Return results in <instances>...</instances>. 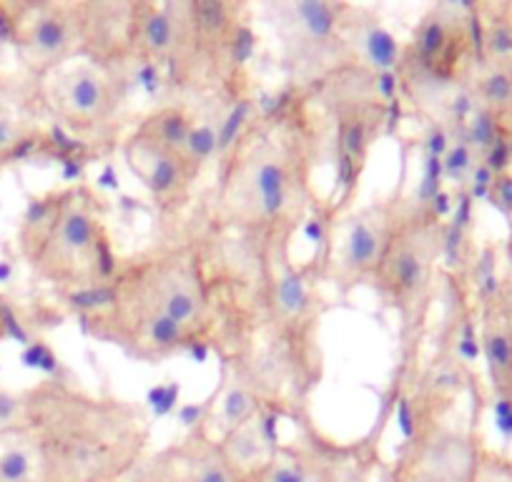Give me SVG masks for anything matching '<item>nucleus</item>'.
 <instances>
[{"label": "nucleus", "instance_id": "nucleus-1", "mask_svg": "<svg viewBox=\"0 0 512 482\" xmlns=\"http://www.w3.org/2000/svg\"><path fill=\"white\" fill-rule=\"evenodd\" d=\"M322 124L312 91L294 88L221 146L216 184L201 216L221 229L264 241H294L317 206L314 171Z\"/></svg>", "mask_w": 512, "mask_h": 482}, {"label": "nucleus", "instance_id": "nucleus-2", "mask_svg": "<svg viewBox=\"0 0 512 482\" xmlns=\"http://www.w3.org/2000/svg\"><path fill=\"white\" fill-rule=\"evenodd\" d=\"M68 304L91 337L144 365L214 342L209 289L186 234L118 259L101 289Z\"/></svg>", "mask_w": 512, "mask_h": 482}, {"label": "nucleus", "instance_id": "nucleus-3", "mask_svg": "<svg viewBox=\"0 0 512 482\" xmlns=\"http://www.w3.org/2000/svg\"><path fill=\"white\" fill-rule=\"evenodd\" d=\"M0 430L26 447L33 482H128L151 442L149 412L139 402L61 380L11 395Z\"/></svg>", "mask_w": 512, "mask_h": 482}, {"label": "nucleus", "instance_id": "nucleus-4", "mask_svg": "<svg viewBox=\"0 0 512 482\" xmlns=\"http://www.w3.org/2000/svg\"><path fill=\"white\" fill-rule=\"evenodd\" d=\"M249 21L246 3H141L134 61L161 68L181 91L234 98L246 81Z\"/></svg>", "mask_w": 512, "mask_h": 482}, {"label": "nucleus", "instance_id": "nucleus-5", "mask_svg": "<svg viewBox=\"0 0 512 482\" xmlns=\"http://www.w3.org/2000/svg\"><path fill=\"white\" fill-rule=\"evenodd\" d=\"M16 244L33 277L66 302L101 289L121 259L113 249L106 201L86 181L33 196L18 224Z\"/></svg>", "mask_w": 512, "mask_h": 482}, {"label": "nucleus", "instance_id": "nucleus-6", "mask_svg": "<svg viewBox=\"0 0 512 482\" xmlns=\"http://www.w3.org/2000/svg\"><path fill=\"white\" fill-rule=\"evenodd\" d=\"M447 221L432 201H402L395 229L374 269L372 289L397 314L402 337L420 339L437 292Z\"/></svg>", "mask_w": 512, "mask_h": 482}, {"label": "nucleus", "instance_id": "nucleus-7", "mask_svg": "<svg viewBox=\"0 0 512 482\" xmlns=\"http://www.w3.org/2000/svg\"><path fill=\"white\" fill-rule=\"evenodd\" d=\"M384 76L362 66H344L324 78L312 91V98L327 111L334 129V199L329 201L327 216L352 209L359 194V181L367 169L374 144L390 121V101L382 88Z\"/></svg>", "mask_w": 512, "mask_h": 482}, {"label": "nucleus", "instance_id": "nucleus-8", "mask_svg": "<svg viewBox=\"0 0 512 482\" xmlns=\"http://www.w3.org/2000/svg\"><path fill=\"white\" fill-rule=\"evenodd\" d=\"M359 6L349 3H267L264 16L277 36L282 66L294 88L314 91L324 78L354 61V23Z\"/></svg>", "mask_w": 512, "mask_h": 482}, {"label": "nucleus", "instance_id": "nucleus-9", "mask_svg": "<svg viewBox=\"0 0 512 482\" xmlns=\"http://www.w3.org/2000/svg\"><path fill=\"white\" fill-rule=\"evenodd\" d=\"M0 31L33 81L83 58L78 3H0Z\"/></svg>", "mask_w": 512, "mask_h": 482}, {"label": "nucleus", "instance_id": "nucleus-10", "mask_svg": "<svg viewBox=\"0 0 512 482\" xmlns=\"http://www.w3.org/2000/svg\"><path fill=\"white\" fill-rule=\"evenodd\" d=\"M36 88L41 108L81 136L106 134L126 106L123 73L83 58L36 81Z\"/></svg>", "mask_w": 512, "mask_h": 482}, {"label": "nucleus", "instance_id": "nucleus-11", "mask_svg": "<svg viewBox=\"0 0 512 482\" xmlns=\"http://www.w3.org/2000/svg\"><path fill=\"white\" fill-rule=\"evenodd\" d=\"M402 201V196H387L372 204L352 206L329 221L332 234L324 247V257L317 262L322 282H329L342 294L369 284L395 229Z\"/></svg>", "mask_w": 512, "mask_h": 482}, {"label": "nucleus", "instance_id": "nucleus-12", "mask_svg": "<svg viewBox=\"0 0 512 482\" xmlns=\"http://www.w3.org/2000/svg\"><path fill=\"white\" fill-rule=\"evenodd\" d=\"M482 445L475 427L432 422L410 430L400 455L384 470L387 482H470Z\"/></svg>", "mask_w": 512, "mask_h": 482}, {"label": "nucleus", "instance_id": "nucleus-13", "mask_svg": "<svg viewBox=\"0 0 512 482\" xmlns=\"http://www.w3.org/2000/svg\"><path fill=\"white\" fill-rule=\"evenodd\" d=\"M123 159L164 214H181L191 204L196 181L209 166L194 151L164 139L141 121L123 141Z\"/></svg>", "mask_w": 512, "mask_h": 482}, {"label": "nucleus", "instance_id": "nucleus-14", "mask_svg": "<svg viewBox=\"0 0 512 482\" xmlns=\"http://www.w3.org/2000/svg\"><path fill=\"white\" fill-rule=\"evenodd\" d=\"M344 447L322 435L312 420L299 422V435L277 442L272 460L254 482H337Z\"/></svg>", "mask_w": 512, "mask_h": 482}, {"label": "nucleus", "instance_id": "nucleus-15", "mask_svg": "<svg viewBox=\"0 0 512 482\" xmlns=\"http://www.w3.org/2000/svg\"><path fill=\"white\" fill-rule=\"evenodd\" d=\"M83 61L123 71L134 61L141 3H78Z\"/></svg>", "mask_w": 512, "mask_h": 482}, {"label": "nucleus", "instance_id": "nucleus-16", "mask_svg": "<svg viewBox=\"0 0 512 482\" xmlns=\"http://www.w3.org/2000/svg\"><path fill=\"white\" fill-rule=\"evenodd\" d=\"M156 460L171 482H254L231 465L219 442L206 435L199 425L186 432L174 445L156 452Z\"/></svg>", "mask_w": 512, "mask_h": 482}, {"label": "nucleus", "instance_id": "nucleus-17", "mask_svg": "<svg viewBox=\"0 0 512 482\" xmlns=\"http://www.w3.org/2000/svg\"><path fill=\"white\" fill-rule=\"evenodd\" d=\"M36 103H41L38 88L31 93L8 78L0 86V166L23 159L46 136L36 118Z\"/></svg>", "mask_w": 512, "mask_h": 482}, {"label": "nucleus", "instance_id": "nucleus-18", "mask_svg": "<svg viewBox=\"0 0 512 482\" xmlns=\"http://www.w3.org/2000/svg\"><path fill=\"white\" fill-rule=\"evenodd\" d=\"M477 111L495 121L497 129L512 136V51L485 53L472 68L465 86Z\"/></svg>", "mask_w": 512, "mask_h": 482}, {"label": "nucleus", "instance_id": "nucleus-19", "mask_svg": "<svg viewBox=\"0 0 512 482\" xmlns=\"http://www.w3.org/2000/svg\"><path fill=\"white\" fill-rule=\"evenodd\" d=\"M274 415L269 412H256L254 417L236 425L234 430L226 432L219 442L221 452L226 460L246 477H256L272 460L274 447H277V437L272 432Z\"/></svg>", "mask_w": 512, "mask_h": 482}, {"label": "nucleus", "instance_id": "nucleus-20", "mask_svg": "<svg viewBox=\"0 0 512 482\" xmlns=\"http://www.w3.org/2000/svg\"><path fill=\"white\" fill-rule=\"evenodd\" d=\"M256 412H267L256 392L236 372L221 367V387L214 392V402L201 417L199 427L214 440H221L226 432L254 417Z\"/></svg>", "mask_w": 512, "mask_h": 482}, {"label": "nucleus", "instance_id": "nucleus-21", "mask_svg": "<svg viewBox=\"0 0 512 482\" xmlns=\"http://www.w3.org/2000/svg\"><path fill=\"white\" fill-rule=\"evenodd\" d=\"M480 352L495 397L512 407V327L490 309H480Z\"/></svg>", "mask_w": 512, "mask_h": 482}, {"label": "nucleus", "instance_id": "nucleus-22", "mask_svg": "<svg viewBox=\"0 0 512 482\" xmlns=\"http://www.w3.org/2000/svg\"><path fill=\"white\" fill-rule=\"evenodd\" d=\"M337 482H387L384 470H379V460L374 452H367L359 445L344 447L342 465H339Z\"/></svg>", "mask_w": 512, "mask_h": 482}, {"label": "nucleus", "instance_id": "nucleus-23", "mask_svg": "<svg viewBox=\"0 0 512 482\" xmlns=\"http://www.w3.org/2000/svg\"><path fill=\"white\" fill-rule=\"evenodd\" d=\"M470 482H512V457L485 447Z\"/></svg>", "mask_w": 512, "mask_h": 482}, {"label": "nucleus", "instance_id": "nucleus-24", "mask_svg": "<svg viewBox=\"0 0 512 482\" xmlns=\"http://www.w3.org/2000/svg\"><path fill=\"white\" fill-rule=\"evenodd\" d=\"M487 196L495 201L497 209H500L512 224V174L510 171H502V174H497L495 179H492V186L490 191H487Z\"/></svg>", "mask_w": 512, "mask_h": 482}, {"label": "nucleus", "instance_id": "nucleus-25", "mask_svg": "<svg viewBox=\"0 0 512 482\" xmlns=\"http://www.w3.org/2000/svg\"><path fill=\"white\" fill-rule=\"evenodd\" d=\"M128 482H171V480H169V475H166L164 467H161V462L156 460V455H154V457H149V460L141 462V467L134 472V475H131V480Z\"/></svg>", "mask_w": 512, "mask_h": 482}, {"label": "nucleus", "instance_id": "nucleus-26", "mask_svg": "<svg viewBox=\"0 0 512 482\" xmlns=\"http://www.w3.org/2000/svg\"><path fill=\"white\" fill-rule=\"evenodd\" d=\"M502 11H505L507 31H510V38H512V3H502Z\"/></svg>", "mask_w": 512, "mask_h": 482}, {"label": "nucleus", "instance_id": "nucleus-27", "mask_svg": "<svg viewBox=\"0 0 512 482\" xmlns=\"http://www.w3.org/2000/svg\"><path fill=\"white\" fill-rule=\"evenodd\" d=\"M8 337V322H6V314H3V309H0V344H3V339Z\"/></svg>", "mask_w": 512, "mask_h": 482}, {"label": "nucleus", "instance_id": "nucleus-28", "mask_svg": "<svg viewBox=\"0 0 512 482\" xmlns=\"http://www.w3.org/2000/svg\"><path fill=\"white\" fill-rule=\"evenodd\" d=\"M3 83H6V76H3V73H0V86H3Z\"/></svg>", "mask_w": 512, "mask_h": 482}, {"label": "nucleus", "instance_id": "nucleus-29", "mask_svg": "<svg viewBox=\"0 0 512 482\" xmlns=\"http://www.w3.org/2000/svg\"><path fill=\"white\" fill-rule=\"evenodd\" d=\"M510 141H512V136H510Z\"/></svg>", "mask_w": 512, "mask_h": 482}]
</instances>
